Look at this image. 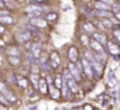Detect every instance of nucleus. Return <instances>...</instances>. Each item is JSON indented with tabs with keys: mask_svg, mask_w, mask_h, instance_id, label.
Listing matches in <instances>:
<instances>
[{
	"mask_svg": "<svg viewBox=\"0 0 120 110\" xmlns=\"http://www.w3.org/2000/svg\"><path fill=\"white\" fill-rule=\"evenodd\" d=\"M24 13L30 17H42L45 14V9L41 6V4H34V3H30L24 7Z\"/></svg>",
	"mask_w": 120,
	"mask_h": 110,
	"instance_id": "1",
	"label": "nucleus"
},
{
	"mask_svg": "<svg viewBox=\"0 0 120 110\" xmlns=\"http://www.w3.org/2000/svg\"><path fill=\"white\" fill-rule=\"evenodd\" d=\"M28 42H33V33L30 30H23V31L16 33V35H14V44L24 47Z\"/></svg>",
	"mask_w": 120,
	"mask_h": 110,
	"instance_id": "2",
	"label": "nucleus"
},
{
	"mask_svg": "<svg viewBox=\"0 0 120 110\" xmlns=\"http://www.w3.org/2000/svg\"><path fill=\"white\" fill-rule=\"evenodd\" d=\"M28 24L31 27L37 28V30H41V31H44V30H47L49 27V23L44 17H30L28 18Z\"/></svg>",
	"mask_w": 120,
	"mask_h": 110,
	"instance_id": "3",
	"label": "nucleus"
},
{
	"mask_svg": "<svg viewBox=\"0 0 120 110\" xmlns=\"http://www.w3.org/2000/svg\"><path fill=\"white\" fill-rule=\"evenodd\" d=\"M4 52H6V57H23L24 48H21L17 44H10L6 47Z\"/></svg>",
	"mask_w": 120,
	"mask_h": 110,
	"instance_id": "4",
	"label": "nucleus"
},
{
	"mask_svg": "<svg viewBox=\"0 0 120 110\" xmlns=\"http://www.w3.org/2000/svg\"><path fill=\"white\" fill-rule=\"evenodd\" d=\"M14 78H16V85L19 86V89H21V90H27V89L31 86L30 79H28V76H27V75L16 73V75H14Z\"/></svg>",
	"mask_w": 120,
	"mask_h": 110,
	"instance_id": "5",
	"label": "nucleus"
},
{
	"mask_svg": "<svg viewBox=\"0 0 120 110\" xmlns=\"http://www.w3.org/2000/svg\"><path fill=\"white\" fill-rule=\"evenodd\" d=\"M49 65H51V68L55 71V69H58L59 68V65H61V57H59V52L56 51V49H54V51H51V54H49Z\"/></svg>",
	"mask_w": 120,
	"mask_h": 110,
	"instance_id": "6",
	"label": "nucleus"
},
{
	"mask_svg": "<svg viewBox=\"0 0 120 110\" xmlns=\"http://www.w3.org/2000/svg\"><path fill=\"white\" fill-rule=\"evenodd\" d=\"M68 62H72V64H78L79 62V51L76 47H69L68 48Z\"/></svg>",
	"mask_w": 120,
	"mask_h": 110,
	"instance_id": "7",
	"label": "nucleus"
},
{
	"mask_svg": "<svg viewBox=\"0 0 120 110\" xmlns=\"http://www.w3.org/2000/svg\"><path fill=\"white\" fill-rule=\"evenodd\" d=\"M37 92H38L41 96H47V95H49V86H48V82H47V79H45L44 76H41V79H40V83H38V89H37Z\"/></svg>",
	"mask_w": 120,
	"mask_h": 110,
	"instance_id": "8",
	"label": "nucleus"
},
{
	"mask_svg": "<svg viewBox=\"0 0 120 110\" xmlns=\"http://www.w3.org/2000/svg\"><path fill=\"white\" fill-rule=\"evenodd\" d=\"M16 17L13 16V13L7 14V16H3V17H0V24L4 26V27H10V26H14L16 24Z\"/></svg>",
	"mask_w": 120,
	"mask_h": 110,
	"instance_id": "9",
	"label": "nucleus"
},
{
	"mask_svg": "<svg viewBox=\"0 0 120 110\" xmlns=\"http://www.w3.org/2000/svg\"><path fill=\"white\" fill-rule=\"evenodd\" d=\"M52 85H54L56 89L61 90V89H62V86L65 85V79H64V76H62L61 73H55V75H54V78H52Z\"/></svg>",
	"mask_w": 120,
	"mask_h": 110,
	"instance_id": "10",
	"label": "nucleus"
},
{
	"mask_svg": "<svg viewBox=\"0 0 120 110\" xmlns=\"http://www.w3.org/2000/svg\"><path fill=\"white\" fill-rule=\"evenodd\" d=\"M6 61L13 68H17V66L23 65V57H6Z\"/></svg>",
	"mask_w": 120,
	"mask_h": 110,
	"instance_id": "11",
	"label": "nucleus"
},
{
	"mask_svg": "<svg viewBox=\"0 0 120 110\" xmlns=\"http://www.w3.org/2000/svg\"><path fill=\"white\" fill-rule=\"evenodd\" d=\"M49 97L52 100H59V99L62 97V93H61L59 89H56L54 85H49Z\"/></svg>",
	"mask_w": 120,
	"mask_h": 110,
	"instance_id": "12",
	"label": "nucleus"
},
{
	"mask_svg": "<svg viewBox=\"0 0 120 110\" xmlns=\"http://www.w3.org/2000/svg\"><path fill=\"white\" fill-rule=\"evenodd\" d=\"M6 97H7V100L10 102V104H11V106H13V104H19V106H20V100H19L17 95H16V93L11 90V89H10L7 93H6Z\"/></svg>",
	"mask_w": 120,
	"mask_h": 110,
	"instance_id": "13",
	"label": "nucleus"
},
{
	"mask_svg": "<svg viewBox=\"0 0 120 110\" xmlns=\"http://www.w3.org/2000/svg\"><path fill=\"white\" fill-rule=\"evenodd\" d=\"M90 49L93 51V52H96V54H100V52H103V48H102V44L100 42H98L96 40H93V38H90Z\"/></svg>",
	"mask_w": 120,
	"mask_h": 110,
	"instance_id": "14",
	"label": "nucleus"
},
{
	"mask_svg": "<svg viewBox=\"0 0 120 110\" xmlns=\"http://www.w3.org/2000/svg\"><path fill=\"white\" fill-rule=\"evenodd\" d=\"M28 79H30V83L31 86L37 90L38 89V83H40V79H41V75H34V73H28Z\"/></svg>",
	"mask_w": 120,
	"mask_h": 110,
	"instance_id": "15",
	"label": "nucleus"
},
{
	"mask_svg": "<svg viewBox=\"0 0 120 110\" xmlns=\"http://www.w3.org/2000/svg\"><path fill=\"white\" fill-rule=\"evenodd\" d=\"M42 17H44V18L51 24V23H55V21L58 20V13H56V11H47Z\"/></svg>",
	"mask_w": 120,
	"mask_h": 110,
	"instance_id": "16",
	"label": "nucleus"
},
{
	"mask_svg": "<svg viewBox=\"0 0 120 110\" xmlns=\"http://www.w3.org/2000/svg\"><path fill=\"white\" fill-rule=\"evenodd\" d=\"M28 69H30V73H34V75H41V65L37 62H31L28 65Z\"/></svg>",
	"mask_w": 120,
	"mask_h": 110,
	"instance_id": "17",
	"label": "nucleus"
},
{
	"mask_svg": "<svg viewBox=\"0 0 120 110\" xmlns=\"http://www.w3.org/2000/svg\"><path fill=\"white\" fill-rule=\"evenodd\" d=\"M67 82V85H68V88H69V90L75 95V93H78L79 92V86H78V82L72 78V79H69V81H65Z\"/></svg>",
	"mask_w": 120,
	"mask_h": 110,
	"instance_id": "18",
	"label": "nucleus"
},
{
	"mask_svg": "<svg viewBox=\"0 0 120 110\" xmlns=\"http://www.w3.org/2000/svg\"><path fill=\"white\" fill-rule=\"evenodd\" d=\"M81 62H82V65H83V69H85L83 72H85V75L90 78V76H92V71H90V66H89V61H88L86 58H82Z\"/></svg>",
	"mask_w": 120,
	"mask_h": 110,
	"instance_id": "19",
	"label": "nucleus"
},
{
	"mask_svg": "<svg viewBox=\"0 0 120 110\" xmlns=\"http://www.w3.org/2000/svg\"><path fill=\"white\" fill-rule=\"evenodd\" d=\"M9 90H10V88H9V83H7V81H4V79H0V93L6 95Z\"/></svg>",
	"mask_w": 120,
	"mask_h": 110,
	"instance_id": "20",
	"label": "nucleus"
},
{
	"mask_svg": "<svg viewBox=\"0 0 120 110\" xmlns=\"http://www.w3.org/2000/svg\"><path fill=\"white\" fill-rule=\"evenodd\" d=\"M79 40H81V42H82V45H83L85 48H88V47L90 45V38L88 37V34L82 33V34H81V37H79Z\"/></svg>",
	"mask_w": 120,
	"mask_h": 110,
	"instance_id": "21",
	"label": "nucleus"
},
{
	"mask_svg": "<svg viewBox=\"0 0 120 110\" xmlns=\"http://www.w3.org/2000/svg\"><path fill=\"white\" fill-rule=\"evenodd\" d=\"M83 30H85V33H89V34H95L96 33V28H95V26L92 24V23H85L83 24Z\"/></svg>",
	"mask_w": 120,
	"mask_h": 110,
	"instance_id": "22",
	"label": "nucleus"
},
{
	"mask_svg": "<svg viewBox=\"0 0 120 110\" xmlns=\"http://www.w3.org/2000/svg\"><path fill=\"white\" fill-rule=\"evenodd\" d=\"M92 37H93V40H96V41H98V42H100V44H105V42H106L105 35H102V34H99V33H95Z\"/></svg>",
	"mask_w": 120,
	"mask_h": 110,
	"instance_id": "23",
	"label": "nucleus"
},
{
	"mask_svg": "<svg viewBox=\"0 0 120 110\" xmlns=\"http://www.w3.org/2000/svg\"><path fill=\"white\" fill-rule=\"evenodd\" d=\"M7 45H9V44H7V40H6L4 37H0V48H2V49L4 51Z\"/></svg>",
	"mask_w": 120,
	"mask_h": 110,
	"instance_id": "24",
	"label": "nucleus"
},
{
	"mask_svg": "<svg viewBox=\"0 0 120 110\" xmlns=\"http://www.w3.org/2000/svg\"><path fill=\"white\" fill-rule=\"evenodd\" d=\"M109 48H110V51H112L113 54H119V52H120V49H119L116 45H113L112 42H109Z\"/></svg>",
	"mask_w": 120,
	"mask_h": 110,
	"instance_id": "25",
	"label": "nucleus"
},
{
	"mask_svg": "<svg viewBox=\"0 0 120 110\" xmlns=\"http://www.w3.org/2000/svg\"><path fill=\"white\" fill-rule=\"evenodd\" d=\"M10 13H11V10H9V9H0V17L7 16V14H10Z\"/></svg>",
	"mask_w": 120,
	"mask_h": 110,
	"instance_id": "26",
	"label": "nucleus"
},
{
	"mask_svg": "<svg viewBox=\"0 0 120 110\" xmlns=\"http://www.w3.org/2000/svg\"><path fill=\"white\" fill-rule=\"evenodd\" d=\"M6 31H7V27H4V26L0 24V37L4 35V34H6Z\"/></svg>",
	"mask_w": 120,
	"mask_h": 110,
	"instance_id": "27",
	"label": "nucleus"
},
{
	"mask_svg": "<svg viewBox=\"0 0 120 110\" xmlns=\"http://www.w3.org/2000/svg\"><path fill=\"white\" fill-rule=\"evenodd\" d=\"M16 3H17L19 6H26V4L28 3V0H16Z\"/></svg>",
	"mask_w": 120,
	"mask_h": 110,
	"instance_id": "28",
	"label": "nucleus"
},
{
	"mask_svg": "<svg viewBox=\"0 0 120 110\" xmlns=\"http://www.w3.org/2000/svg\"><path fill=\"white\" fill-rule=\"evenodd\" d=\"M0 110H9L7 106H3V104H0Z\"/></svg>",
	"mask_w": 120,
	"mask_h": 110,
	"instance_id": "29",
	"label": "nucleus"
},
{
	"mask_svg": "<svg viewBox=\"0 0 120 110\" xmlns=\"http://www.w3.org/2000/svg\"><path fill=\"white\" fill-rule=\"evenodd\" d=\"M85 110H93V109H92L90 106H85Z\"/></svg>",
	"mask_w": 120,
	"mask_h": 110,
	"instance_id": "30",
	"label": "nucleus"
},
{
	"mask_svg": "<svg viewBox=\"0 0 120 110\" xmlns=\"http://www.w3.org/2000/svg\"><path fill=\"white\" fill-rule=\"evenodd\" d=\"M116 17H117V18L120 20V11H119V13H116Z\"/></svg>",
	"mask_w": 120,
	"mask_h": 110,
	"instance_id": "31",
	"label": "nucleus"
},
{
	"mask_svg": "<svg viewBox=\"0 0 120 110\" xmlns=\"http://www.w3.org/2000/svg\"><path fill=\"white\" fill-rule=\"evenodd\" d=\"M2 52H3V49H2V48H0V54H2Z\"/></svg>",
	"mask_w": 120,
	"mask_h": 110,
	"instance_id": "32",
	"label": "nucleus"
}]
</instances>
